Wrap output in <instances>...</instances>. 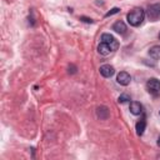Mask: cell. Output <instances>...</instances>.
<instances>
[{"label": "cell", "instance_id": "obj_1", "mask_svg": "<svg viewBox=\"0 0 160 160\" xmlns=\"http://www.w3.org/2000/svg\"><path fill=\"white\" fill-rule=\"evenodd\" d=\"M144 19H145V11L141 8H135L126 15V20L131 26H139L144 21Z\"/></svg>", "mask_w": 160, "mask_h": 160}, {"label": "cell", "instance_id": "obj_2", "mask_svg": "<svg viewBox=\"0 0 160 160\" xmlns=\"http://www.w3.org/2000/svg\"><path fill=\"white\" fill-rule=\"evenodd\" d=\"M146 16L150 21H158L160 19V4L149 5L146 10Z\"/></svg>", "mask_w": 160, "mask_h": 160}, {"label": "cell", "instance_id": "obj_3", "mask_svg": "<svg viewBox=\"0 0 160 160\" xmlns=\"http://www.w3.org/2000/svg\"><path fill=\"white\" fill-rule=\"evenodd\" d=\"M101 42L108 44V45L110 46L111 51H115V50H118V48H119V41H118L112 35H110V34H108V32H105V34L101 35Z\"/></svg>", "mask_w": 160, "mask_h": 160}, {"label": "cell", "instance_id": "obj_4", "mask_svg": "<svg viewBox=\"0 0 160 160\" xmlns=\"http://www.w3.org/2000/svg\"><path fill=\"white\" fill-rule=\"evenodd\" d=\"M146 88H148V90L150 92L156 94V92L160 91V81L158 79H155V78H151V79H149L146 81Z\"/></svg>", "mask_w": 160, "mask_h": 160}, {"label": "cell", "instance_id": "obj_5", "mask_svg": "<svg viewBox=\"0 0 160 160\" xmlns=\"http://www.w3.org/2000/svg\"><path fill=\"white\" fill-rule=\"evenodd\" d=\"M116 81H118V84H120V85H122V86H126V85L130 84L131 76H130L126 71H120V72L118 74V76H116Z\"/></svg>", "mask_w": 160, "mask_h": 160}, {"label": "cell", "instance_id": "obj_6", "mask_svg": "<svg viewBox=\"0 0 160 160\" xmlns=\"http://www.w3.org/2000/svg\"><path fill=\"white\" fill-rule=\"evenodd\" d=\"M99 71H100V74H101L104 78H110V76H112L114 72H115L114 68H112L111 65H108V64L101 65L100 69H99Z\"/></svg>", "mask_w": 160, "mask_h": 160}, {"label": "cell", "instance_id": "obj_7", "mask_svg": "<svg viewBox=\"0 0 160 160\" xmlns=\"http://www.w3.org/2000/svg\"><path fill=\"white\" fill-rule=\"evenodd\" d=\"M109 115H110V111H109V109L105 105H101V106H99L96 109V116L100 120H106L109 118Z\"/></svg>", "mask_w": 160, "mask_h": 160}, {"label": "cell", "instance_id": "obj_8", "mask_svg": "<svg viewBox=\"0 0 160 160\" xmlns=\"http://www.w3.org/2000/svg\"><path fill=\"white\" fill-rule=\"evenodd\" d=\"M130 112L132 115H140L142 112V105L139 101H131L130 102Z\"/></svg>", "mask_w": 160, "mask_h": 160}, {"label": "cell", "instance_id": "obj_9", "mask_svg": "<svg viewBox=\"0 0 160 160\" xmlns=\"http://www.w3.org/2000/svg\"><path fill=\"white\" fill-rule=\"evenodd\" d=\"M112 30H114L115 32H118V34H125V32H126V25H125L124 21L119 20V21L114 22V25H112Z\"/></svg>", "mask_w": 160, "mask_h": 160}, {"label": "cell", "instance_id": "obj_10", "mask_svg": "<svg viewBox=\"0 0 160 160\" xmlns=\"http://www.w3.org/2000/svg\"><path fill=\"white\" fill-rule=\"evenodd\" d=\"M98 51H99V54L106 56V55H109V54L111 52V49H110V46H109L108 44H105V42H100L99 46H98Z\"/></svg>", "mask_w": 160, "mask_h": 160}, {"label": "cell", "instance_id": "obj_11", "mask_svg": "<svg viewBox=\"0 0 160 160\" xmlns=\"http://www.w3.org/2000/svg\"><path fill=\"white\" fill-rule=\"evenodd\" d=\"M145 128H146V121H145V119L139 120V121L136 122V126H135L136 134H138L139 136H141V135L144 134V131H145Z\"/></svg>", "mask_w": 160, "mask_h": 160}, {"label": "cell", "instance_id": "obj_12", "mask_svg": "<svg viewBox=\"0 0 160 160\" xmlns=\"http://www.w3.org/2000/svg\"><path fill=\"white\" fill-rule=\"evenodd\" d=\"M149 55H150V58H152L154 60L160 59V46H159V45L151 46L150 50H149Z\"/></svg>", "mask_w": 160, "mask_h": 160}, {"label": "cell", "instance_id": "obj_13", "mask_svg": "<svg viewBox=\"0 0 160 160\" xmlns=\"http://www.w3.org/2000/svg\"><path fill=\"white\" fill-rule=\"evenodd\" d=\"M129 100H130V96H129L128 94H125V92L121 94V95L119 96V99H118V101L121 102V104H122V102H126V101H129Z\"/></svg>", "mask_w": 160, "mask_h": 160}, {"label": "cell", "instance_id": "obj_14", "mask_svg": "<svg viewBox=\"0 0 160 160\" xmlns=\"http://www.w3.org/2000/svg\"><path fill=\"white\" fill-rule=\"evenodd\" d=\"M119 10H120L119 8H112L110 11H108V12L105 14V16H106V18H109V16H111V15H114V14H118V12H119Z\"/></svg>", "mask_w": 160, "mask_h": 160}, {"label": "cell", "instance_id": "obj_15", "mask_svg": "<svg viewBox=\"0 0 160 160\" xmlns=\"http://www.w3.org/2000/svg\"><path fill=\"white\" fill-rule=\"evenodd\" d=\"M80 20H81V21H84V22H88V24H92V22H94V21H92V19L86 18V16H80Z\"/></svg>", "mask_w": 160, "mask_h": 160}, {"label": "cell", "instance_id": "obj_16", "mask_svg": "<svg viewBox=\"0 0 160 160\" xmlns=\"http://www.w3.org/2000/svg\"><path fill=\"white\" fill-rule=\"evenodd\" d=\"M69 72L70 74H75L76 72V66L75 65H69Z\"/></svg>", "mask_w": 160, "mask_h": 160}, {"label": "cell", "instance_id": "obj_17", "mask_svg": "<svg viewBox=\"0 0 160 160\" xmlns=\"http://www.w3.org/2000/svg\"><path fill=\"white\" fill-rule=\"evenodd\" d=\"M158 146H160V136L158 138Z\"/></svg>", "mask_w": 160, "mask_h": 160}, {"label": "cell", "instance_id": "obj_18", "mask_svg": "<svg viewBox=\"0 0 160 160\" xmlns=\"http://www.w3.org/2000/svg\"><path fill=\"white\" fill-rule=\"evenodd\" d=\"M159 39H160V34H159Z\"/></svg>", "mask_w": 160, "mask_h": 160}, {"label": "cell", "instance_id": "obj_19", "mask_svg": "<svg viewBox=\"0 0 160 160\" xmlns=\"http://www.w3.org/2000/svg\"><path fill=\"white\" fill-rule=\"evenodd\" d=\"M159 114H160V112H159Z\"/></svg>", "mask_w": 160, "mask_h": 160}]
</instances>
